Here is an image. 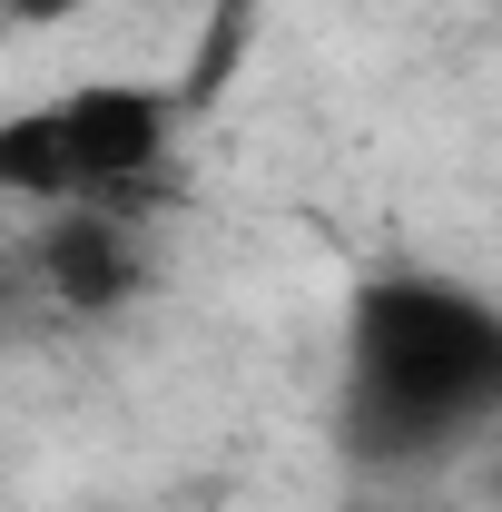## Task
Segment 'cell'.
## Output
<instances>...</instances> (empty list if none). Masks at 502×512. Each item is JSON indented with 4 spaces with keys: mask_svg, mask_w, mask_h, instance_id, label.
I'll return each mask as SVG.
<instances>
[{
    "mask_svg": "<svg viewBox=\"0 0 502 512\" xmlns=\"http://www.w3.org/2000/svg\"><path fill=\"white\" fill-rule=\"evenodd\" d=\"M345 512H384V503H345Z\"/></svg>",
    "mask_w": 502,
    "mask_h": 512,
    "instance_id": "8992f818",
    "label": "cell"
},
{
    "mask_svg": "<svg viewBox=\"0 0 502 512\" xmlns=\"http://www.w3.org/2000/svg\"><path fill=\"white\" fill-rule=\"evenodd\" d=\"M178 89L158 79H79L60 99H30L0 119V197L30 207H148L168 178Z\"/></svg>",
    "mask_w": 502,
    "mask_h": 512,
    "instance_id": "7a4b0ae2",
    "label": "cell"
},
{
    "mask_svg": "<svg viewBox=\"0 0 502 512\" xmlns=\"http://www.w3.org/2000/svg\"><path fill=\"white\" fill-rule=\"evenodd\" d=\"M79 10H89V0H0V30H60Z\"/></svg>",
    "mask_w": 502,
    "mask_h": 512,
    "instance_id": "5b68a950",
    "label": "cell"
},
{
    "mask_svg": "<svg viewBox=\"0 0 502 512\" xmlns=\"http://www.w3.org/2000/svg\"><path fill=\"white\" fill-rule=\"evenodd\" d=\"M345 414L365 463H434L502 414V306L463 276H375L345 316Z\"/></svg>",
    "mask_w": 502,
    "mask_h": 512,
    "instance_id": "6da1fadb",
    "label": "cell"
},
{
    "mask_svg": "<svg viewBox=\"0 0 502 512\" xmlns=\"http://www.w3.org/2000/svg\"><path fill=\"white\" fill-rule=\"evenodd\" d=\"M0 306H10V276H0Z\"/></svg>",
    "mask_w": 502,
    "mask_h": 512,
    "instance_id": "52a82bcc",
    "label": "cell"
},
{
    "mask_svg": "<svg viewBox=\"0 0 502 512\" xmlns=\"http://www.w3.org/2000/svg\"><path fill=\"white\" fill-rule=\"evenodd\" d=\"M256 20H266V0H207L197 60H188V79H178V109H207V99L237 79V60L256 50Z\"/></svg>",
    "mask_w": 502,
    "mask_h": 512,
    "instance_id": "277c9868",
    "label": "cell"
},
{
    "mask_svg": "<svg viewBox=\"0 0 502 512\" xmlns=\"http://www.w3.org/2000/svg\"><path fill=\"white\" fill-rule=\"evenodd\" d=\"M20 256H30V286H40L60 316H119V306L148 296V276H158L138 207H109V197H89V207H50L40 237H30Z\"/></svg>",
    "mask_w": 502,
    "mask_h": 512,
    "instance_id": "3957f363",
    "label": "cell"
}]
</instances>
